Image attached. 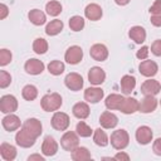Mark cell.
Here are the masks:
<instances>
[{"label": "cell", "mask_w": 161, "mask_h": 161, "mask_svg": "<svg viewBox=\"0 0 161 161\" xmlns=\"http://www.w3.org/2000/svg\"><path fill=\"white\" fill-rule=\"evenodd\" d=\"M62 103H63L62 97L57 92L45 94L40 101V106H42L43 111H45V112H55V111H58L62 107Z\"/></svg>", "instance_id": "1"}, {"label": "cell", "mask_w": 161, "mask_h": 161, "mask_svg": "<svg viewBox=\"0 0 161 161\" xmlns=\"http://www.w3.org/2000/svg\"><path fill=\"white\" fill-rule=\"evenodd\" d=\"M130 143V136L126 130H116L111 135V145L116 150H125Z\"/></svg>", "instance_id": "2"}, {"label": "cell", "mask_w": 161, "mask_h": 161, "mask_svg": "<svg viewBox=\"0 0 161 161\" xmlns=\"http://www.w3.org/2000/svg\"><path fill=\"white\" fill-rule=\"evenodd\" d=\"M15 141H16V145L20 146V147H24V148H29L31 147L35 141H36V137L34 135H31L26 128H21L20 131L16 132L15 135Z\"/></svg>", "instance_id": "3"}, {"label": "cell", "mask_w": 161, "mask_h": 161, "mask_svg": "<svg viewBox=\"0 0 161 161\" xmlns=\"http://www.w3.org/2000/svg\"><path fill=\"white\" fill-rule=\"evenodd\" d=\"M79 145V138H78V133L73 132V131H67L62 138H60V146L65 150L72 152L77 146Z\"/></svg>", "instance_id": "4"}, {"label": "cell", "mask_w": 161, "mask_h": 161, "mask_svg": "<svg viewBox=\"0 0 161 161\" xmlns=\"http://www.w3.org/2000/svg\"><path fill=\"white\" fill-rule=\"evenodd\" d=\"M52 127L57 131H65L68 127H69V123H70V119H69V116L64 112H54L53 117H52Z\"/></svg>", "instance_id": "5"}, {"label": "cell", "mask_w": 161, "mask_h": 161, "mask_svg": "<svg viewBox=\"0 0 161 161\" xmlns=\"http://www.w3.org/2000/svg\"><path fill=\"white\" fill-rule=\"evenodd\" d=\"M83 78L80 74L75 73V72H72L69 74L65 75L64 78V84L68 89L73 91V92H77V91H80L83 88Z\"/></svg>", "instance_id": "6"}, {"label": "cell", "mask_w": 161, "mask_h": 161, "mask_svg": "<svg viewBox=\"0 0 161 161\" xmlns=\"http://www.w3.org/2000/svg\"><path fill=\"white\" fill-rule=\"evenodd\" d=\"M18 109V99L13 94H5L0 98V111L3 113H14Z\"/></svg>", "instance_id": "7"}, {"label": "cell", "mask_w": 161, "mask_h": 161, "mask_svg": "<svg viewBox=\"0 0 161 161\" xmlns=\"http://www.w3.org/2000/svg\"><path fill=\"white\" fill-rule=\"evenodd\" d=\"M83 58V50L78 45H72L67 49L64 54V59L68 64H78Z\"/></svg>", "instance_id": "8"}, {"label": "cell", "mask_w": 161, "mask_h": 161, "mask_svg": "<svg viewBox=\"0 0 161 161\" xmlns=\"http://www.w3.org/2000/svg\"><path fill=\"white\" fill-rule=\"evenodd\" d=\"M45 65L42 60L39 59H35V58H31V59H28L24 64V69L28 74H31V75H38L40 74L43 70H44Z\"/></svg>", "instance_id": "9"}, {"label": "cell", "mask_w": 161, "mask_h": 161, "mask_svg": "<svg viewBox=\"0 0 161 161\" xmlns=\"http://www.w3.org/2000/svg\"><path fill=\"white\" fill-rule=\"evenodd\" d=\"M91 57L97 62H104L108 58V49L104 44H93L89 49Z\"/></svg>", "instance_id": "10"}, {"label": "cell", "mask_w": 161, "mask_h": 161, "mask_svg": "<svg viewBox=\"0 0 161 161\" xmlns=\"http://www.w3.org/2000/svg\"><path fill=\"white\" fill-rule=\"evenodd\" d=\"M161 89V84L156 79H147L141 84V93L145 96H156Z\"/></svg>", "instance_id": "11"}, {"label": "cell", "mask_w": 161, "mask_h": 161, "mask_svg": "<svg viewBox=\"0 0 161 161\" xmlns=\"http://www.w3.org/2000/svg\"><path fill=\"white\" fill-rule=\"evenodd\" d=\"M138 107H140V102L137 99L132 97H127V98H123L118 111H121L125 114H132L138 111Z\"/></svg>", "instance_id": "12"}, {"label": "cell", "mask_w": 161, "mask_h": 161, "mask_svg": "<svg viewBox=\"0 0 161 161\" xmlns=\"http://www.w3.org/2000/svg\"><path fill=\"white\" fill-rule=\"evenodd\" d=\"M1 123H3V127H4L8 132H13V131L19 130V128H20V125H21L20 118H19L16 114H14V113H8V114L3 118Z\"/></svg>", "instance_id": "13"}, {"label": "cell", "mask_w": 161, "mask_h": 161, "mask_svg": "<svg viewBox=\"0 0 161 161\" xmlns=\"http://www.w3.org/2000/svg\"><path fill=\"white\" fill-rule=\"evenodd\" d=\"M136 140L140 145H148L152 141V130L148 126H140L136 130Z\"/></svg>", "instance_id": "14"}, {"label": "cell", "mask_w": 161, "mask_h": 161, "mask_svg": "<svg viewBox=\"0 0 161 161\" xmlns=\"http://www.w3.org/2000/svg\"><path fill=\"white\" fill-rule=\"evenodd\" d=\"M42 152L44 156H54L58 152V142L52 136H47L42 143Z\"/></svg>", "instance_id": "15"}, {"label": "cell", "mask_w": 161, "mask_h": 161, "mask_svg": "<svg viewBox=\"0 0 161 161\" xmlns=\"http://www.w3.org/2000/svg\"><path fill=\"white\" fill-rule=\"evenodd\" d=\"M106 79V72L101 67H92L88 72V80L93 86H99Z\"/></svg>", "instance_id": "16"}, {"label": "cell", "mask_w": 161, "mask_h": 161, "mask_svg": "<svg viewBox=\"0 0 161 161\" xmlns=\"http://www.w3.org/2000/svg\"><path fill=\"white\" fill-rule=\"evenodd\" d=\"M138 70H140V73H141L142 75H145V77H153V75L157 73L158 67H157L156 62L145 59V60H142V62L140 63Z\"/></svg>", "instance_id": "17"}, {"label": "cell", "mask_w": 161, "mask_h": 161, "mask_svg": "<svg viewBox=\"0 0 161 161\" xmlns=\"http://www.w3.org/2000/svg\"><path fill=\"white\" fill-rule=\"evenodd\" d=\"M104 96V92L102 88L98 87H89L84 91V99L88 103H98Z\"/></svg>", "instance_id": "18"}, {"label": "cell", "mask_w": 161, "mask_h": 161, "mask_svg": "<svg viewBox=\"0 0 161 161\" xmlns=\"http://www.w3.org/2000/svg\"><path fill=\"white\" fill-rule=\"evenodd\" d=\"M99 123L103 128H107V130H111V128H114L118 123V117L109 112V111H104L101 117H99Z\"/></svg>", "instance_id": "19"}, {"label": "cell", "mask_w": 161, "mask_h": 161, "mask_svg": "<svg viewBox=\"0 0 161 161\" xmlns=\"http://www.w3.org/2000/svg\"><path fill=\"white\" fill-rule=\"evenodd\" d=\"M156 107H157V99L155 98V96H145V98L140 102L138 111L141 113H151L156 109Z\"/></svg>", "instance_id": "20"}, {"label": "cell", "mask_w": 161, "mask_h": 161, "mask_svg": "<svg viewBox=\"0 0 161 161\" xmlns=\"http://www.w3.org/2000/svg\"><path fill=\"white\" fill-rule=\"evenodd\" d=\"M84 15L88 20H92V21H97L102 18L103 15V11H102V8L98 5V4H88L84 9Z\"/></svg>", "instance_id": "21"}, {"label": "cell", "mask_w": 161, "mask_h": 161, "mask_svg": "<svg viewBox=\"0 0 161 161\" xmlns=\"http://www.w3.org/2000/svg\"><path fill=\"white\" fill-rule=\"evenodd\" d=\"M24 128H26L31 135H34L36 138L42 135V122L38 119V118H28L24 125H23Z\"/></svg>", "instance_id": "22"}, {"label": "cell", "mask_w": 161, "mask_h": 161, "mask_svg": "<svg viewBox=\"0 0 161 161\" xmlns=\"http://www.w3.org/2000/svg\"><path fill=\"white\" fill-rule=\"evenodd\" d=\"M128 35L136 44H142L146 40V30L140 25L132 26L128 31Z\"/></svg>", "instance_id": "23"}, {"label": "cell", "mask_w": 161, "mask_h": 161, "mask_svg": "<svg viewBox=\"0 0 161 161\" xmlns=\"http://www.w3.org/2000/svg\"><path fill=\"white\" fill-rule=\"evenodd\" d=\"M0 155L5 161H13L16 157V148L8 142H3L0 145Z\"/></svg>", "instance_id": "24"}, {"label": "cell", "mask_w": 161, "mask_h": 161, "mask_svg": "<svg viewBox=\"0 0 161 161\" xmlns=\"http://www.w3.org/2000/svg\"><path fill=\"white\" fill-rule=\"evenodd\" d=\"M72 112H73V114H74L77 118H79V119H86V118L89 116L91 109H89V106H88L86 102H78V103H75V104L73 106Z\"/></svg>", "instance_id": "25"}, {"label": "cell", "mask_w": 161, "mask_h": 161, "mask_svg": "<svg viewBox=\"0 0 161 161\" xmlns=\"http://www.w3.org/2000/svg\"><path fill=\"white\" fill-rule=\"evenodd\" d=\"M70 157L74 161H86V160H91V152L88 151L87 147L83 146H77L72 152H70Z\"/></svg>", "instance_id": "26"}, {"label": "cell", "mask_w": 161, "mask_h": 161, "mask_svg": "<svg viewBox=\"0 0 161 161\" xmlns=\"http://www.w3.org/2000/svg\"><path fill=\"white\" fill-rule=\"evenodd\" d=\"M28 18H29L30 23L34 24V25H36V26H40V25L45 24V21H47L45 14H44L42 10H39V9H33V10H30V11L28 13Z\"/></svg>", "instance_id": "27"}, {"label": "cell", "mask_w": 161, "mask_h": 161, "mask_svg": "<svg viewBox=\"0 0 161 161\" xmlns=\"http://www.w3.org/2000/svg\"><path fill=\"white\" fill-rule=\"evenodd\" d=\"M136 87V78L133 75L126 74L121 78V89L125 94H130Z\"/></svg>", "instance_id": "28"}, {"label": "cell", "mask_w": 161, "mask_h": 161, "mask_svg": "<svg viewBox=\"0 0 161 161\" xmlns=\"http://www.w3.org/2000/svg\"><path fill=\"white\" fill-rule=\"evenodd\" d=\"M123 96H121V94H117V93H112V94H109L107 98H106V101H104V104H106V107L109 109V111H113V109H118L119 108V106H121V103H122V101H123Z\"/></svg>", "instance_id": "29"}, {"label": "cell", "mask_w": 161, "mask_h": 161, "mask_svg": "<svg viewBox=\"0 0 161 161\" xmlns=\"http://www.w3.org/2000/svg\"><path fill=\"white\" fill-rule=\"evenodd\" d=\"M63 26H64V24H63L62 20L54 19L50 23L47 24V26H45V34L47 35H50V36L57 35V34H59L63 30Z\"/></svg>", "instance_id": "30"}, {"label": "cell", "mask_w": 161, "mask_h": 161, "mask_svg": "<svg viewBox=\"0 0 161 161\" xmlns=\"http://www.w3.org/2000/svg\"><path fill=\"white\" fill-rule=\"evenodd\" d=\"M93 141H94V143L97 146H101V147H106L108 145V142H109L107 133L102 128L94 130V132H93Z\"/></svg>", "instance_id": "31"}, {"label": "cell", "mask_w": 161, "mask_h": 161, "mask_svg": "<svg viewBox=\"0 0 161 161\" xmlns=\"http://www.w3.org/2000/svg\"><path fill=\"white\" fill-rule=\"evenodd\" d=\"M21 96L25 101H34L38 97V88L33 84H26L21 91Z\"/></svg>", "instance_id": "32"}, {"label": "cell", "mask_w": 161, "mask_h": 161, "mask_svg": "<svg viewBox=\"0 0 161 161\" xmlns=\"http://www.w3.org/2000/svg\"><path fill=\"white\" fill-rule=\"evenodd\" d=\"M45 10H47V14L48 15H50V16H58L62 13V4L59 1H57V0H52V1L47 3Z\"/></svg>", "instance_id": "33"}, {"label": "cell", "mask_w": 161, "mask_h": 161, "mask_svg": "<svg viewBox=\"0 0 161 161\" xmlns=\"http://www.w3.org/2000/svg\"><path fill=\"white\" fill-rule=\"evenodd\" d=\"M65 67H64V63L60 62V60H52L49 64H48V70L50 74L53 75H60L63 72H64Z\"/></svg>", "instance_id": "34"}, {"label": "cell", "mask_w": 161, "mask_h": 161, "mask_svg": "<svg viewBox=\"0 0 161 161\" xmlns=\"http://www.w3.org/2000/svg\"><path fill=\"white\" fill-rule=\"evenodd\" d=\"M33 50L36 54H45L48 50V42L43 38H36L33 43Z\"/></svg>", "instance_id": "35"}, {"label": "cell", "mask_w": 161, "mask_h": 161, "mask_svg": "<svg viewBox=\"0 0 161 161\" xmlns=\"http://www.w3.org/2000/svg\"><path fill=\"white\" fill-rule=\"evenodd\" d=\"M84 19L79 15H74L69 19V28L73 30V31H80L83 28H84Z\"/></svg>", "instance_id": "36"}, {"label": "cell", "mask_w": 161, "mask_h": 161, "mask_svg": "<svg viewBox=\"0 0 161 161\" xmlns=\"http://www.w3.org/2000/svg\"><path fill=\"white\" fill-rule=\"evenodd\" d=\"M75 132H77L78 136H80V137H89V136L93 133V131L91 130V127H89L84 121H79V122L77 123V126H75Z\"/></svg>", "instance_id": "37"}, {"label": "cell", "mask_w": 161, "mask_h": 161, "mask_svg": "<svg viewBox=\"0 0 161 161\" xmlns=\"http://www.w3.org/2000/svg\"><path fill=\"white\" fill-rule=\"evenodd\" d=\"M11 58H13V55H11L10 50H8L5 48L0 50V65L1 67H5L6 64H9L11 62Z\"/></svg>", "instance_id": "38"}, {"label": "cell", "mask_w": 161, "mask_h": 161, "mask_svg": "<svg viewBox=\"0 0 161 161\" xmlns=\"http://www.w3.org/2000/svg\"><path fill=\"white\" fill-rule=\"evenodd\" d=\"M11 83V75L6 70H0V88H6Z\"/></svg>", "instance_id": "39"}, {"label": "cell", "mask_w": 161, "mask_h": 161, "mask_svg": "<svg viewBox=\"0 0 161 161\" xmlns=\"http://www.w3.org/2000/svg\"><path fill=\"white\" fill-rule=\"evenodd\" d=\"M148 47H146V45H143V47H141L138 50H137V53H136V57L140 59V60H145V59H147V57H148Z\"/></svg>", "instance_id": "40"}, {"label": "cell", "mask_w": 161, "mask_h": 161, "mask_svg": "<svg viewBox=\"0 0 161 161\" xmlns=\"http://www.w3.org/2000/svg\"><path fill=\"white\" fill-rule=\"evenodd\" d=\"M151 52L156 57H161V39H157L151 45Z\"/></svg>", "instance_id": "41"}, {"label": "cell", "mask_w": 161, "mask_h": 161, "mask_svg": "<svg viewBox=\"0 0 161 161\" xmlns=\"http://www.w3.org/2000/svg\"><path fill=\"white\" fill-rule=\"evenodd\" d=\"M158 13H161V0H156L150 8V14L151 15L152 14H158Z\"/></svg>", "instance_id": "42"}, {"label": "cell", "mask_w": 161, "mask_h": 161, "mask_svg": "<svg viewBox=\"0 0 161 161\" xmlns=\"http://www.w3.org/2000/svg\"><path fill=\"white\" fill-rule=\"evenodd\" d=\"M152 150L155 152V155L157 156H161V137L156 138L153 141V145H152Z\"/></svg>", "instance_id": "43"}, {"label": "cell", "mask_w": 161, "mask_h": 161, "mask_svg": "<svg viewBox=\"0 0 161 161\" xmlns=\"http://www.w3.org/2000/svg\"><path fill=\"white\" fill-rule=\"evenodd\" d=\"M150 20H151V24H152V25H155V26H161V13H158V14H152L151 18H150Z\"/></svg>", "instance_id": "44"}, {"label": "cell", "mask_w": 161, "mask_h": 161, "mask_svg": "<svg viewBox=\"0 0 161 161\" xmlns=\"http://www.w3.org/2000/svg\"><path fill=\"white\" fill-rule=\"evenodd\" d=\"M9 14V8L5 4H0V19H5Z\"/></svg>", "instance_id": "45"}, {"label": "cell", "mask_w": 161, "mask_h": 161, "mask_svg": "<svg viewBox=\"0 0 161 161\" xmlns=\"http://www.w3.org/2000/svg\"><path fill=\"white\" fill-rule=\"evenodd\" d=\"M113 158L114 160H125V161H128L130 160V156L127 155V153H125V152H118V153H116L114 156H113Z\"/></svg>", "instance_id": "46"}, {"label": "cell", "mask_w": 161, "mask_h": 161, "mask_svg": "<svg viewBox=\"0 0 161 161\" xmlns=\"http://www.w3.org/2000/svg\"><path fill=\"white\" fill-rule=\"evenodd\" d=\"M33 160H38V161H44V157L38 155V153H34V155H30L28 157V161H33Z\"/></svg>", "instance_id": "47"}, {"label": "cell", "mask_w": 161, "mask_h": 161, "mask_svg": "<svg viewBox=\"0 0 161 161\" xmlns=\"http://www.w3.org/2000/svg\"><path fill=\"white\" fill-rule=\"evenodd\" d=\"M114 3H116L117 5H121V6H125V5H127V4L130 3V0H114Z\"/></svg>", "instance_id": "48"}, {"label": "cell", "mask_w": 161, "mask_h": 161, "mask_svg": "<svg viewBox=\"0 0 161 161\" xmlns=\"http://www.w3.org/2000/svg\"><path fill=\"white\" fill-rule=\"evenodd\" d=\"M160 104H161V99H160Z\"/></svg>", "instance_id": "49"}]
</instances>
